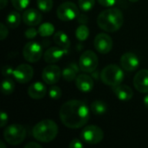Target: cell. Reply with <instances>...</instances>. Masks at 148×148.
I'll list each match as a JSON object with an SVG mask.
<instances>
[{
	"instance_id": "1",
	"label": "cell",
	"mask_w": 148,
	"mask_h": 148,
	"mask_svg": "<svg viewBox=\"0 0 148 148\" xmlns=\"http://www.w3.org/2000/svg\"><path fill=\"white\" fill-rule=\"evenodd\" d=\"M59 116L65 127L70 129H78L88 122L90 111L85 102L79 100H71L61 107Z\"/></svg>"
},
{
	"instance_id": "2",
	"label": "cell",
	"mask_w": 148,
	"mask_h": 148,
	"mask_svg": "<svg viewBox=\"0 0 148 148\" xmlns=\"http://www.w3.org/2000/svg\"><path fill=\"white\" fill-rule=\"evenodd\" d=\"M124 23V16L121 10L109 8L103 10L97 17L98 26L107 32H115L119 30Z\"/></svg>"
},
{
	"instance_id": "3",
	"label": "cell",
	"mask_w": 148,
	"mask_h": 148,
	"mask_svg": "<svg viewBox=\"0 0 148 148\" xmlns=\"http://www.w3.org/2000/svg\"><path fill=\"white\" fill-rule=\"evenodd\" d=\"M58 134V126L52 120H43L38 122L32 129L33 137L42 143L54 140Z\"/></svg>"
},
{
	"instance_id": "4",
	"label": "cell",
	"mask_w": 148,
	"mask_h": 148,
	"mask_svg": "<svg viewBox=\"0 0 148 148\" xmlns=\"http://www.w3.org/2000/svg\"><path fill=\"white\" fill-rule=\"evenodd\" d=\"M101 80L108 86L114 87L121 84L124 80V72L121 67L116 64L106 66L101 72Z\"/></svg>"
},
{
	"instance_id": "5",
	"label": "cell",
	"mask_w": 148,
	"mask_h": 148,
	"mask_svg": "<svg viewBox=\"0 0 148 148\" xmlns=\"http://www.w3.org/2000/svg\"><path fill=\"white\" fill-rule=\"evenodd\" d=\"M27 131L22 125L12 124L8 126L3 131V138L5 141L11 146L21 144L26 138Z\"/></svg>"
},
{
	"instance_id": "6",
	"label": "cell",
	"mask_w": 148,
	"mask_h": 148,
	"mask_svg": "<svg viewBox=\"0 0 148 148\" xmlns=\"http://www.w3.org/2000/svg\"><path fill=\"white\" fill-rule=\"evenodd\" d=\"M81 138L82 141L87 144L95 145L103 140L104 133L100 127L95 125H89L82 129L81 133Z\"/></svg>"
},
{
	"instance_id": "7",
	"label": "cell",
	"mask_w": 148,
	"mask_h": 148,
	"mask_svg": "<svg viewBox=\"0 0 148 148\" xmlns=\"http://www.w3.org/2000/svg\"><path fill=\"white\" fill-rule=\"evenodd\" d=\"M57 16L60 20L68 22L72 21L79 16V9L75 3L72 2H64L59 5L56 11Z\"/></svg>"
},
{
	"instance_id": "8",
	"label": "cell",
	"mask_w": 148,
	"mask_h": 148,
	"mask_svg": "<svg viewBox=\"0 0 148 148\" xmlns=\"http://www.w3.org/2000/svg\"><path fill=\"white\" fill-rule=\"evenodd\" d=\"M98 62V57L92 50H87L83 52L79 59L81 71L84 73H92L95 71L97 69Z\"/></svg>"
},
{
	"instance_id": "9",
	"label": "cell",
	"mask_w": 148,
	"mask_h": 148,
	"mask_svg": "<svg viewBox=\"0 0 148 148\" xmlns=\"http://www.w3.org/2000/svg\"><path fill=\"white\" fill-rule=\"evenodd\" d=\"M23 55L29 62H36L42 58V46L36 42H29L23 47Z\"/></svg>"
},
{
	"instance_id": "10",
	"label": "cell",
	"mask_w": 148,
	"mask_h": 148,
	"mask_svg": "<svg viewBox=\"0 0 148 148\" xmlns=\"http://www.w3.org/2000/svg\"><path fill=\"white\" fill-rule=\"evenodd\" d=\"M34 75V69L30 65L28 64H20L13 71V77L14 79L22 84L27 83L31 81Z\"/></svg>"
},
{
	"instance_id": "11",
	"label": "cell",
	"mask_w": 148,
	"mask_h": 148,
	"mask_svg": "<svg viewBox=\"0 0 148 148\" xmlns=\"http://www.w3.org/2000/svg\"><path fill=\"white\" fill-rule=\"evenodd\" d=\"M62 70L61 69L56 66V65H48L47 67L44 68L42 73V81L48 84V85H55L57 83L60 79L62 75Z\"/></svg>"
},
{
	"instance_id": "12",
	"label": "cell",
	"mask_w": 148,
	"mask_h": 148,
	"mask_svg": "<svg viewBox=\"0 0 148 148\" xmlns=\"http://www.w3.org/2000/svg\"><path fill=\"white\" fill-rule=\"evenodd\" d=\"M94 45L99 53L106 55L108 54L113 49V40L108 34L100 33L95 36Z\"/></svg>"
},
{
	"instance_id": "13",
	"label": "cell",
	"mask_w": 148,
	"mask_h": 148,
	"mask_svg": "<svg viewBox=\"0 0 148 148\" xmlns=\"http://www.w3.org/2000/svg\"><path fill=\"white\" fill-rule=\"evenodd\" d=\"M121 65L124 70L132 72L139 68L140 59L134 53L127 52L121 57Z\"/></svg>"
},
{
	"instance_id": "14",
	"label": "cell",
	"mask_w": 148,
	"mask_h": 148,
	"mask_svg": "<svg viewBox=\"0 0 148 148\" xmlns=\"http://www.w3.org/2000/svg\"><path fill=\"white\" fill-rule=\"evenodd\" d=\"M134 85L137 91L142 94L148 93V69H141L134 77Z\"/></svg>"
},
{
	"instance_id": "15",
	"label": "cell",
	"mask_w": 148,
	"mask_h": 148,
	"mask_svg": "<svg viewBox=\"0 0 148 148\" xmlns=\"http://www.w3.org/2000/svg\"><path fill=\"white\" fill-rule=\"evenodd\" d=\"M66 52H67V49H62L59 46L51 47L44 52L43 59L47 63L53 64V63L59 62L66 54Z\"/></svg>"
},
{
	"instance_id": "16",
	"label": "cell",
	"mask_w": 148,
	"mask_h": 148,
	"mask_svg": "<svg viewBox=\"0 0 148 148\" xmlns=\"http://www.w3.org/2000/svg\"><path fill=\"white\" fill-rule=\"evenodd\" d=\"M42 20V14L40 12V10L36 9H28L26 10L23 14V23L30 27L37 26L39 23H41Z\"/></svg>"
},
{
	"instance_id": "17",
	"label": "cell",
	"mask_w": 148,
	"mask_h": 148,
	"mask_svg": "<svg viewBox=\"0 0 148 148\" xmlns=\"http://www.w3.org/2000/svg\"><path fill=\"white\" fill-rule=\"evenodd\" d=\"M75 86L80 91L83 93H89L94 88L93 77L87 74H81L75 78Z\"/></svg>"
},
{
	"instance_id": "18",
	"label": "cell",
	"mask_w": 148,
	"mask_h": 148,
	"mask_svg": "<svg viewBox=\"0 0 148 148\" xmlns=\"http://www.w3.org/2000/svg\"><path fill=\"white\" fill-rule=\"evenodd\" d=\"M27 93L29 96L34 100L42 99L47 94V87L44 83L36 82L29 86Z\"/></svg>"
},
{
	"instance_id": "19",
	"label": "cell",
	"mask_w": 148,
	"mask_h": 148,
	"mask_svg": "<svg viewBox=\"0 0 148 148\" xmlns=\"http://www.w3.org/2000/svg\"><path fill=\"white\" fill-rule=\"evenodd\" d=\"M112 89L115 96L121 101H128L134 96L133 89L127 85H124L121 83L119 85L112 87Z\"/></svg>"
},
{
	"instance_id": "20",
	"label": "cell",
	"mask_w": 148,
	"mask_h": 148,
	"mask_svg": "<svg viewBox=\"0 0 148 148\" xmlns=\"http://www.w3.org/2000/svg\"><path fill=\"white\" fill-rule=\"evenodd\" d=\"M53 40H54V42L57 46H59L62 49H68L70 47V40H69V36H67L66 33H64L62 30H58L54 34Z\"/></svg>"
},
{
	"instance_id": "21",
	"label": "cell",
	"mask_w": 148,
	"mask_h": 148,
	"mask_svg": "<svg viewBox=\"0 0 148 148\" xmlns=\"http://www.w3.org/2000/svg\"><path fill=\"white\" fill-rule=\"evenodd\" d=\"M6 24L11 29H16L19 26L21 22V16L17 11H10L6 16Z\"/></svg>"
},
{
	"instance_id": "22",
	"label": "cell",
	"mask_w": 148,
	"mask_h": 148,
	"mask_svg": "<svg viewBox=\"0 0 148 148\" xmlns=\"http://www.w3.org/2000/svg\"><path fill=\"white\" fill-rule=\"evenodd\" d=\"M90 109L93 114L96 115H103L108 111V105L100 100H96L94 102H92L90 106Z\"/></svg>"
},
{
	"instance_id": "23",
	"label": "cell",
	"mask_w": 148,
	"mask_h": 148,
	"mask_svg": "<svg viewBox=\"0 0 148 148\" xmlns=\"http://www.w3.org/2000/svg\"><path fill=\"white\" fill-rule=\"evenodd\" d=\"M38 33L42 37L50 36L55 34V26L51 23H42L38 28Z\"/></svg>"
},
{
	"instance_id": "24",
	"label": "cell",
	"mask_w": 148,
	"mask_h": 148,
	"mask_svg": "<svg viewBox=\"0 0 148 148\" xmlns=\"http://www.w3.org/2000/svg\"><path fill=\"white\" fill-rule=\"evenodd\" d=\"M15 90V83L10 77H5L2 82V93L4 95H11Z\"/></svg>"
},
{
	"instance_id": "25",
	"label": "cell",
	"mask_w": 148,
	"mask_h": 148,
	"mask_svg": "<svg viewBox=\"0 0 148 148\" xmlns=\"http://www.w3.org/2000/svg\"><path fill=\"white\" fill-rule=\"evenodd\" d=\"M89 36V29L85 24H81L75 30V36L79 41H85Z\"/></svg>"
},
{
	"instance_id": "26",
	"label": "cell",
	"mask_w": 148,
	"mask_h": 148,
	"mask_svg": "<svg viewBox=\"0 0 148 148\" xmlns=\"http://www.w3.org/2000/svg\"><path fill=\"white\" fill-rule=\"evenodd\" d=\"M62 75L63 79L66 82H72V81L75 80V78L77 77L76 76L77 72L72 67H70L69 65L68 67H66V68L63 69Z\"/></svg>"
},
{
	"instance_id": "27",
	"label": "cell",
	"mask_w": 148,
	"mask_h": 148,
	"mask_svg": "<svg viewBox=\"0 0 148 148\" xmlns=\"http://www.w3.org/2000/svg\"><path fill=\"white\" fill-rule=\"evenodd\" d=\"M38 9L42 12H49L53 8V0H37Z\"/></svg>"
},
{
	"instance_id": "28",
	"label": "cell",
	"mask_w": 148,
	"mask_h": 148,
	"mask_svg": "<svg viewBox=\"0 0 148 148\" xmlns=\"http://www.w3.org/2000/svg\"><path fill=\"white\" fill-rule=\"evenodd\" d=\"M78 4L80 10L87 12L94 8L95 4V0H78Z\"/></svg>"
},
{
	"instance_id": "29",
	"label": "cell",
	"mask_w": 148,
	"mask_h": 148,
	"mask_svg": "<svg viewBox=\"0 0 148 148\" xmlns=\"http://www.w3.org/2000/svg\"><path fill=\"white\" fill-rule=\"evenodd\" d=\"M30 0H11L12 5L17 10H25L29 4Z\"/></svg>"
},
{
	"instance_id": "30",
	"label": "cell",
	"mask_w": 148,
	"mask_h": 148,
	"mask_svg": "<svg viewBox=\"0 0 148 148\" xmlns=\"http://www.w3.org/2000/svg\"><path fill=\"white\" fill-rule=\"evenodd\" d=\"M49 95L52 100H58L62 96V90L57 86H51L49 89Z\"/></svg>"
},
{
	"instance_id": "31",
	"label": "cell",
	"mask_w": 148,
	"mask_h": 148,
	"mask_svg": "<svg viewBox=\"0 0 148 148\" xmlns=\"http://www.w3.org/2000/svg\"><path fill=\"white\" fill-rule=\"evenodd\" d=\"M37 34H39L38 33V29H36L35 28H29V29H26V31H25V33H24V35H25V37L26 38H28V39H33V38H35L36 36H37Z\"/></svg>"
},
{
	"instance_id": "32",
	"label": "cell",
	"mask_w": 148,
	"mask_h": 148,
	"mask_svg": "<svg viewBox=\"0 0 148 148\" xmlns=\"http://www.w3.org/2000/svg\"><path fill=\"white\" fill-rule=\"evenodd\" d=\"M13 71L14 69H12V67H10V65H4L2 69V75L4 77H10L11 75H13Z\"/></svg>"
},
{
	"instance_id": "33",
	"label": "cell",
	"mask_w": 148,
	"mask_h": 148,
	"mask_svg": "<svg viewBox=\"0 0 148 148\" xmlns=\"http://www.w3.org/2000/svg\"><path fill=\"white\" fill-rule=\"evenodd\" d=\"M8 34H9V31H8L7 26L3 23H1V24H0V39L2 41L4 40L8 36Z\"/></svg>"
},
{
	"instance_id": "34",
	"label": "cell",
	"mask_w": 148,
	"mask_h": 148,
	"mask_svg": "<svg viewBox=\"0 0 148 148\" xmlns=\"http://www.w3.org/2000/svg\"><path fill=\"white\" fill-rule=\"evenodd\" d=\"M118 0H97V2L104 7H113Z\"/></svg>"
},
{
	"instance_id": "35",
	"label": "cell",
	"mask_w": 148,
	"mask_h": 148,
	"mask_svg": "<svg viewBox=\"0 0 148 148\" xmlns=\"http://www.w3.org/2000/svg\"><path fill=\"white\" fill-rule=\"evenodd\" d=\"M83 147H84L83 143L78 139H74L69 145V148H82Z\"/></svg>"
},
{
	"instance_id": "36",
	"label": "cell",
	"mask_w": 148,
	"mask_h": 148,
	"mask_svg": "<svg viewBox=\"0 0 148 148\" xmlns=\"http://www.w3.org/2000/svg\"><path fill=\"white\" fill-rule=\"evenodd\" d=\"M8 114L5 112H1V115H0V127H4L5 125L8 122Z\"/></svg>"
},
{
	"instance_id": "37",
	"label": "cell",
	"mask_w": 148,
	"mask_h": 148,
	"mask_svg": "<svg viewBox=\"0 0 148 148\" xmlns=\"http://www.w3.org/2000/svg\"><path fill=\"white\" fill-rule=\"evenodd\" d=\"M77 20H78V22L80 23H82V24H85V23H87V22H88V16H86V15H79V16L77 17Z\"/></svg>"
},
{
	"instance_id": "38",
	"label": "cell",
	"mask_w": 148,
	"mask_h": 148,
	"mask_svg": "<svg viewBox=\"0 0 148 148\" xmlns=\"http://www.w3.org/2000/svg\"><path fill=\"white\" fill-rule=\"evenodd\" d=\"M24 147L25 148H42V147H41V145H39L38 143L34 142V141H31V142H29V143L26 144Z\"/></svg>"
},
{
	"instance_id": "39",
	"label": "cell",
	"mask_w": 148,
	"mask_h": 148,
	"mask_svg": "<svg viewBox=\"0 0 148 148\" xmlns=\"http://www.w3.org/2000/svg\"><path fill=\"white\" fill-rule=\"evenodd\" d=\"M8 3V0H0V8L3 10L5 8V6Z\"/></svg>"
},
{
	"instance_id": "40",
	"label": "cell",
	"mask_w": 148,
	"mask_h": 148,
	"mask_svg": "<svg viewBox=\"0 0 148 148\" xmlns=\"http://www.w3.org/2000/svg\"><path fill=\"white\" fill-rule=\"evenodd\" d=\"M144 104H145L146 108L148 109V93L147 95L144 97Z\"/></svg>"
},
{
	"instance_id": "41",
	"label": "cell",
	"mask_w": 148,
	"mask_h": 148,
	"mask_svg": "<svg viewBox=\"0 0 148 148\" xmlns=\"http://www.w3.org/2000/svg\"><path fill=\"white\" fill-rule=\"evenodd\" d=\"M0 148H5V145L3 141H0Z\"/></svg>"
},
{
	"instance_id": "42",
	"label": "cell",
	"mask_w": 148,
	"mask_h": 148,
	"mask_svg": "<svg viewBox=\"0 0 148 148\" xmlns=\"http://www.w3.org/2000/svg\"><path fill=\"white\" fill-rule=\"evenodd\" d=\"M128 1H130V2H132V3H136V2H138L139 0H128Z\"/></svg>"
}]
</instances>
